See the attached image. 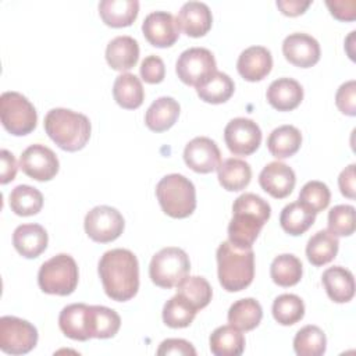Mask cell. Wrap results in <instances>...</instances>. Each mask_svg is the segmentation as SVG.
Listing matches in <instances>:
<instances>
[{"instance_id":"1","label":"cell","mask_w":356,"mask_h":356,"mask_svg":"<svg viewBox=\"0 0 356 356\" xmlns=\"http://www.w3.org/2000/svg\"><path fill=\"white\" fill-rule=\"evenodd\" d=\"M99 275L108 298L125 302L139 289V264L136 256L128 249H111L99 260Z\"/></svg>"},{"instance_id":"2","label":"cell","mask_w":356,"mask_h":356,"mask_svg":"<svg viewBox=\"0 0 356 356\" xmlns=\"http://www.w3.org/2000/svg\"><path fill=\"white\" fill-rule=\"evenodd\" d=\"M271 216L270 204L256 193H242L232 204L228 241L241 249L252 248L263 225Z\"/></svg>"},{"instance_id":"3","label":"cell","mask_w":356,"mask_h":356,"mask_svg":"<svg viewBox=\"0 0 356 356\" xmlns=\"http://www.w3.org/2000/svg\"><path fill=\"white\" fill-rule=\"evenodd\" d=\"M90 121L70 108H51L44 117V131L63 150H81L90 138Z\"/></svg>"},{"instance_id":"4","label":"cell","mask_w":356,"mask_h":356,"mask_svg":"<svg viewBox=\"0 0 356 356\" xmlns=\"http://www.w3.org/2000/svg\"><path fill=\"white\" fill-rule=\"evenodd\" d=\"M218 281L228 292H238L250 285L254 277V253L252 248L241 249L229 241L217 248Z\"/></svg>"},{"instance_id":"5","label":"cell","mask_w":356,"mask_h":356,"mask_svg":"<svg viewBox=\"0 0 356 356\" xmlns=\"http://www.w3.org/2000/svg\"><path fill=\"white\" fill-rule=\"evenodd\" d=\"M156 196L163 211L172 218H185L196 209V191L182 174H168L156 186Z\"/></svg>"},{"instance_id":"6","label":"cell","mask_w":356,"mask_h":356,"mask_svg":"<svg viewBox=\"0 0 356 356\" xmlns=\"http://www.w3.org/2000/svg\"><path fill=\"white\" fill-rule=\"evenodd\" d=\"M78 266L72 256L60 253L44 261L38 273V284L44 293L67 296L78 285Z\"/></svg>"},{"instance_id":"7","label":"cell","mask_w":356,"mask_h":356,"mask_svg":"<svg viewBox=\"0 0 356 356\" xmlns=\"http://www.w3.org/2000/svg\"><path fill=\"white\" fill-rule=\"evenodd\" d=\"M191 261L185 250L175 246L163 248L150 260L149 275L157 286H177L189 273Z\"/></svg>"},{"instance_id":"8","label":"cell","mask_w":356,"mask_h":356,"mask_svg":"<svg viewBox=\"0 0 356 356\" xmlns=\"http://www.w3.org/2000/svg\"><path fill=\"white\" fill-rule=\"evenodd\" d=\"M0 118L10 134L22 136L36 128L38 113L24 95L8 90L0 96Z\"/></svg>"},{"instance_id":"9","label":"cell","mask_w":356,"mask_h":356,"mask_svg":"<svg viewBox=\"0 0 356 356\" xmlns=\"http://www.w3.org/2000/svg\"><path fill=\"white\" fill-rule=\"evenodd\" d=\"M38 343V330L29 321L15 316L0 318V349L8 355H24Z\"/></svg>"},{"instance_id":"10","label":"cell","mask_w":356,"mask_h":356,"mask_svg":"<svg viewBox=\"0 0 356 356\" xmlns=\"http://www.w3.org/2000/svg\"><path fill=\"white\" fill-rule=\"evenodd\" d=\"M216 67V58L209 49L191 47L179 54L175 70L184 83L197 88L217 71Z\"/></svg>"},{"instance_id":"11","label":"cell","mask_w":356,"mask_h":356,"mask_svg":"<svg viewBox=\"0 0 356 356\" xmlns=\"http://www.w3.org/2000/svg\"><path fill=\"white\" fill-rule=\"evenodd\" d=\"M85 231L88 236L100 243L117 239L124 231L122 214L111 206H96L85 216Z\"/></svg>"},{"instance_id":"12","label":"cell","mask_w":356,"mask_h":356,"mask_svg":"<svg viewBox=\"0 0 356 356\" xmlns=\"http://www.w3.org/2000/svg\"><path fill=\"white\" fill-rule=\"evenodd\" d=\"M224 139L231 153L249 156L254 153L261 143V129L253 120L236 117L225 125Z\"/></svg>"},{"instance_id":"13","label":"cell","mask_w":356,"mask_h":356,"mask_svg":"<svg viewBox=\"0 0 356 356\" xmlns=\"http://www.w3.org/2000/svg\"><path fill=\"white\" fill-rule=\"evenodd\" d=\"M58 159L56 153L40 143L28 146L19 157V168L32 179L49 181L58 172Z\"/></svg>"},{"instance_id":"14","label":"cell","mask_w":356,"mask_h":356,"mask_svg":"<svg viewBox=\"0 0 356 356\" xmlns=\"http://www.w3.org/2000/svg\"><path fill=\"white\" fill-rule=\"evenodd\" d=\"M184 160L186 165L200 174H207L221 163V153L217 143L207 136H196L189 140L184 149Z\"/></svg>"},{"instance_id":"15","label":"cell","mask_w":356,"mask_h":356,"mask_svg":"<svg viewBox=\"0 0 356 356\" xmlns=\"http://www.w3.org/2000/svg\"><path fill=\"white\" fill-rule=\"evenodd\" d=\"M142 31L146 40L156 47H170L179 36L177 18L167 11H152L146 15Z\"/></svg>"},{"instance_id":"16","label":"cell","mask_w":356,"mask_h":356,"mask_svg":"<svg viewBox=\"0 0 356 356\" xmlns=\"http://www.w3.org/2000/svg\"><path fill=\"white\" fill-rule=\"evenodd\" d=\"M282 53L291 64L300 68H309L320 60V44L313 36L303 32H295L284 39Z\"/></svg>"},{"instance_id":"17","label":"cell","mask_w":356,"mask_h":356,"mask_svg":"<svg viewBox=\"0 0 356 356\" xmlns=\"http://www.w3.org/2000/svg\"><path fill=\"white\" fill-rule=\"evenodd\" d=\"M296 182L293 170L282 161H271L259 174V184L263 191L277 199L286 197Z\"/></svg>"},{"instance_id":"18","label":"cell","mask_w":356,"mask_h":356,"mask_svg":"<svg viewBox=\"0 0 356 356\" xmlns=\"http://www.w3.org/2000/svg\"><path fill=\"white\" fill-rule=\"evenodd\" d=\"M273 67V57L264 46H250L245 49L236 61V68L241 76L249 82L261 81Z\"/></svg>"},{"instance_id":"19","label":"cell","mask_w":356,"mask_h":356,"mask_svg":"<svg viewBox=\"0 0 356 356\" xmlns=\"http://www.w3.org/2000/svg\"><path fill=\"white\" fill-rule=\"evenodd\" d=\"M178 26L192 38L203 36L209 32L213 22V15L206 3L186 1L179 8L177 17Z\"/></svg>"},{"instance_id":"20","label":"cell","mask_w":356,"mask_h":356,"mask_svg":"<svg viewBox=\"0 0 356 356\" xmlns=\"http://www.w3.org/2000/svg\"><path fill=\"white\" fill-rule=\"evenodd\" d=\"M267 102L278 111H291L303 100V88L293 78H278L267 89Z\"/></svg>"},{"instance_id":"21","label":"cell","mask_w":356,"mask_h":356,"mask_svg":"<svg viewBox=\"0 0 356 356\" xmlns=\"http://www.w3.org/2000/svg\"><path fill=\"white\" fill-rule=\"evenodd\" d=\"M89 312L90 306L85 303H72L65 306L58 316V325L63 334L75 341L90 339Z\"/></svg>"},{"instance_id":"22","label":"cell","mask_w":356,"mask_h":356,"mask_svg":"<svg viewBox=\"0 0 356 356\" xmlns=\"http://www.w3.org/2000/svg\"><path fill=\"white\" fill-rule=\"evenodd\" d=\"M47 232L39 224H22L14 229L13 245L19 254L35 259L47 248Z\"/></svg>"},{"instance_id":"23","label":"cell","mask_w":356,"mask_h":356,"mask_svg":"<svg viewBox=\"0 0 356 356\" xmlns=\"http://www.w3.org/2000/svg\"><path fill=\"white\" fill-rule=\"evenodd\" d=\"M321 282L330 299L337 303H346L355 295L353 274L342 266L328 267L323 273Z\"/></svg>"},{"instance_id":"24","label":"cell","mask_w":356,"mask_h":356,"mask_svg":"<svg viewBox=\"0 0 356 356\" xmlns=\"http://www.w3.org/2000/svg\"><path fill=\"white\" fill-rule=\"evenodd\" d=\"M139 58V44L136 39L121 35L111 39L106 47V60L117 71L131 70Z\"/></svg>"},{"instance_id":"25","label":"cell","mask_w":356,"mask_h":356,"mask_svg":"<svg viewBox=\"0 0 356 356\" xmlns=\"http://www.w3.org/2000/svg\"><path fill=\"white\" fill-rule=\"evenodd\" d=\"M179 110V103L175 99L170 96H161L156 99L146 110L145 122L147 128L154 132L167 131L178 120Z\"/></svg>"},{"instance_id":"26","label":"cell","mask_w":356,"mask_h":356,"mask_svg":"<svg viewBox=\"0 0 356 356\" xmlns=\"http://www.w3.org/2000/svg\"><path fill=\"white\" fill-rule=\"evenodd\" d=\"M138 0H102L99 14L104 24L114 28L129 26L138 17Z\"/></svg>"},{"instance_id":"27","label":"cell","mask_w":356,"mask_h":356,"mask_svg":"<svg viewBox=\"0 0 356 356\" xmlns=\"http://www.w3.org/2000/svg\"><path fill=\"white\" fill-rule=\"evenodd\" d=\"M217 172L221 186L231 192L245 189L252 178V168L249 163L236 157H229L221 161L217 167Z\"/></svg>"},{"instance_id":"28","label":"cell","mask_w":356,"mask_h":356,"mask_svg":"<svg viewBox=\"0 0 356 356\" xmlns=\"http://www.w3.org/2000/svg\"><path fill=\"white\" fill-rule=\"evenodd\" d=\"M210 350L216 356H239L245 349V337L236 327L228 324L216 328L210 335Z\"/></svg>"},{"instance_id":"29","label":"cell","mask_w":356,"mask_h":356,"mask_svg":"<svg viewBox=\"0 0 356 356\" xmlns=\"http://www.w3.org/2000/svg\"><path fill=\"white\" fill-rule=\"evenodd\" d=\"M113 96H114V100L122 108L134 110L143 103L145 90L140 79L136 75L124 72L118 75L114 81Z\"/></svg>"},{"instance_id":"30","label":"cell","mask_w":356,"mask_h":356,"mask_svg":"<svg viewBox=\"0 0 356 356\" xmlns=\"http://www.w3.org/2000/svg\"><path fill=\"white\" fill-rule=\"evenodd\" d=\"M302 145V134L293 125H281L270 134L267 139L268 152L277 159L293 156Z\"/></svg>"},{"instance_id":"31","label":"cell","mask_w":356,"mask_h":356,"mask_svg":"<svg viewBox=\"0 0 356 356\" xmlns=\"http://www.w3.org/2000/svg\"><path fill=\"white\" fill-rule=\"evenodd\" d=\"M338 248V238L328 229H321L307 241L306 256L313 266H324L337 256Z\"/></svg>"},{"instance_id":"32","label":"cell","mask_w":356,"mask_h":356,"mask_svg":"<svg viewBox=\"0 0 356 356\" xmlns=\"http://www.w3.org/2000/svg\"><path fill=\"white\" fill-rule=\"evenodd\" d=\"M263 317L260 303L253 298H243L234 302L228 310V323L241 331H252Z\"/></svg>"},{"instance_id":"33","label":"cell","mask_w":356,"mask_h":356,"mask_svg":"<svg viewBox=\"0 0 356 356\" xmlns=\"http://www.w3.org/2000/svg\"><path fill=\"white\" fill-rule=\"evenodd\" d=\"M316 213L302 204L299 200L286 204L280 216V224L289 235H302L314 222Z\"/></svg>"},{"instance_id":"34","label":"cell","mask_w":356,"mask_h":356,"mask_svg":"<svg viewBox=\"0 0 356 356\" xmlns=\"http://www.w3.org/2000/svg\"><path fill=\"white\" fill-rule=\"evenodd\" d=\"M121 327L118 313L106 306H90L89 332L90 338L106 339L114 337Z\"/></svg>"},{"instance_id":"35","label":"cell","mask_w":356,"mask_h":356,"mask_svg":"<svg viewBox=\"0 0 356 356\" xmlns=\"http://www.w3.org/2000/svg\"><path fill=\"white\" fill-rule=\"evenodd\" d=\"M234 81L221 71H216L207 81L196 88L197 96L211 104H220L227 102L234 93Z\"/></svg>"},{"instance_id":"36","label":"cell","mask_w":356,"mask_h":356,"mask_svg":"<svg viewBox=\"0 0 356 356\" xmlns=\"http://www.w3.org/2000/svg\"><path fill=\"white\" fill-rule=\"evenodd\" d=\"M177 293L184 298L192 307L200 310L206 307L213 296V289L209 281L199 275L185 277L177 285Z\"/></svg>"},{"instance_id":"37","label":"cell","mask_w":356,"mask_h":356,"mask_svg":"<svg viewBox=\"0 0 356 356\" xmlns=\"http://www.w3.org/2000/svg\"><path fill=\"white\" fill-rule=\"evenodd\" d=\"M11 210L22 217L38 214L43 206V195L31 185H18L10 192Z\"/></svg>"},{"instance_id":"38","label":"cell","mask_w":356,"mask_h":356,"mask_svg":"<svg viewBox=\"0 0 356 356\" xmlns=\"http://www.w3.org/2000/svg\"><path fill=\"white\" fill-rule=\"evenodd\" d=\"M302 261L291 253H284L274 257L270 266V275L280 286H292L302 278Z\"/></svg>"},{"instance_id":"39","label":"cell","mask_w":356,"mask_h":356,"mask_svg":"<svg viewBox=\"0 0 356 356\" xmlns=\"http://www.w3.org/2000/svg\"><path fill=\"white\" fill-rule=\"evenodd\" d=\"M325 348V334L317 325H305L293 338V349L299 356H321Z\"/></svg>"},{"instance_id":"40","label":"cell","mask_w":356,"mask_h":356,"mask_svg":"<svg viewBox=\"0 0 356 356\" xmlns=\"http://www.w3.org/2000/svg\"><path fill=\"white\" fill-rule=\"evenodd\" d=\"M273 316L281 325H292L305 316L303 300L293 293H282L274 299Z\"/></svg>"},{"instance_id":"41","label":"cell","mask_w":356,"mask_h":356,"mask_svg":"<svg viewBox=\"0 0 356 356\" xmlns=\"http://www.w3.org/2000/svg\"><path fill=\"white\" fill-rule=\"evenodd\" d=\"M196 313L197 310L177 293L164 303L163 321L171 328H184L193 321Z\"/></svg>"},{"instance_id":"42","label":"cell","mask_w":356,"mask_h":356,"mask_svg":"<svg viewBox=\"0 0 356 356\" xmlns=\"http://www.w3.org/2000/svg\"><path fill=\"white\" fill-rule=\"evenodd\" d=\"M331 192L328 186L321 181L306 182L299 193V202L310 209L313 213H320L330 204Z\"/></svg>"},{"instance_id":"43","label":"cell","mask_w":356,"mask_h":356,"mask_svg":"<svg viewBox=\"0 0 356 356\" xmlns=\"http://www.w3.org/2000/svg\"><path fill=\"white\" fill-rule=\"evenodd\" d=\"M328 231L335 236H349L355 232V207L350 204L334 206L328 213Z\"/></svg>"},{"instance_id":"44","label":"cell","mask_w":356,"mask_h":356,"mask_svg":"<svg viewBox=\"0 0 356 356\" xmlns=\"http://www.w3.org/2000/svg\"><path fill=\"white\" fill-rule=\"evenodd\" d=\"M140 76L145 82L147 83H160L164 79L165 75V67H164V61L156 56V54H150L147 57L143 58L140 68H139Z\"/></svg>"},{"instance_id":"45","label":"cell","mask_w":356,"mask_h":356,"mask_svg":"<svg viewBox=\"0 0 356 356\" xmlns=\"http://www.w3.org/2000/svg\"><path fill=\"white\" fill-rule=\"evenodd\" d=\"M356 82L353 79L342 83L335 95V103L341 113L353 117L356 114Z\"/></svg>"},{"instance_id":"46","label":"cell","mask_w":356,"mask_h":356,"mask_svg":"<svg viewBox=\"0 0 356 356\" xmlns=\"http://www.w3.org/2000/svg\"><path fill=\"white\" fill-rule=\"evenodd\" d=\"M157 355H196V349L192 346L191 342L185 341V339H179V338H168L164 339L159 349H157Z\"/></svg>"},{"instance_id":"47","label":"cell","mask_w":356,"mask_h":356,"mask_svg":"<svg viewBox=\"0 0 356 356\" xmlns=\"http://www.w3.org/2000/svg\"><path fill=\"white\" fill-rule=\"evenodd\" d=\"M327 7L331 14L341 21H353L356 18V1L355 0H339V1H327Z\"/></svg>"},{"instance_id":"48","label":"cell","mask_w":356,"mask_h":356,"mask_svg":"<svg viewBox=\"0 0 356 356\" xmlns=\"http://www.w3.org/2000/svg\"><path fill=\"white\" fill-rule=\"evenodd\" d=\"M1 177H0V182L4 185L10 181H13L17 175V170H18V165H17V161H15V157L11 152L3 149L1 150Z\"/></svg>"},{"instance_id":"49","label":"cell","mask_w":356,"mask_h":356,"mask_svg":"<svg viewBox=\"0 0 356 356\" xmlns=\"http://www.w3.org/2000/svg\"><path fill=\"white\" fill-rule=\"evenodd\" d=\"M338 185L343 196L349 199L355 197V164H349L341 171L338 177Z\"/></svg>"},{"instance_id":"50","label":"cell","mask_w":356,"mask_h":356,"mask_svg":"<svg viewBox=\"0 0 356 356\" xmlns=\"http://www.w3.org/2000/svg\"><path fill=\"white\" fill-rule=\"evenodd\" d=\"M312 4L310 0H277V7L289 17H295L303 14L305 10Z\"/></svg>"}]
</instances>
